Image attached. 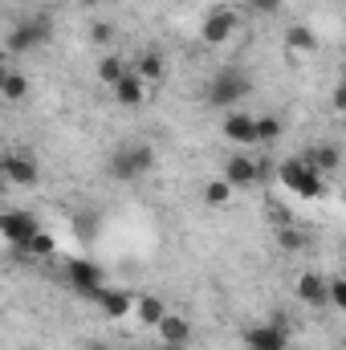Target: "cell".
<instances>
[{
    "label": "cell",
    "mask_w": 346,
    "mask_h": 350,
    "mask_svg": "<svg viewBox=\"0 0 346 350\" xmlns=\"http://www.w3.org/2000/svg\"><path fill=\"white\" fill-rule=\"evenodd\" d=\"M49 37H53V16L49 12H29V16H21L12 29H8V53L16 57V53H33V49H41V45H49Z\"/></svg>",
    "instance_id": "6da1fadb"
},
{
    "label": "cell",
    "mask_w": 346,
    "mask_h": 350,
    "mask_svg": "<svg viewBox=\"0 0 346 350\" xmlns=\"http://www.w3.org/2000/svg\"><path fill=\"white\" fill-rule=\"evenodd\" d=\"M110 179L118 183H131V179H143V175L155 172V147L147 143H122L114 155H110Z\"/></svg>",
    "instance_id": "7a4b0ae2"
},
{
    "label": "cell",
    "mask_w": 346,
    "mask_h": 350,
    "mask_svg": "<svg viewBox=\"0 0 346 350\" xmlns=\"http://www.w3.org/2000/svg\"><path fill=\"white\" fill-rule=\"evenodd\" d=\"M277 179L297 196V200H322L326 196V175L318 172L310 159H285L277 167Z\"/></svg>",
    "instance_id": "3957f363"
},
{
    "label": "cell",
    "mask_w": 346,
    "mask_h": 350,
    "mask_svg": "<svg viewBox=\"0 0 346 350\" xmlns=\"http://www.w3.org/2000/svg\"><path fill=\"white\" fill-rule=\"evenodd\" d=\"M249 94H253V82L241 70H220V74L208 78V102L216 110H237Z\"/></svg>",
    "instance_id": "277c9868"
},
{
    "label": "cell",
    "mask_w": 346,
    "mask_h": 350,
    "mask_svg": "<svg viewBox=\"0 0 346 350\" xmlns=\"http://www.w3.org/2000/svg\"><path fill=\"white\" fill-rule=\"evenodd\" d=\"M66 281H70V285H74L82 297H90V301H94V297L106 289V281H102V269H98L94 261H82V257H70V261H66Z\"/></svg>",
    "instance_id": "5b68a950"
},
{
    "label": "cell",
    "mask_w": 346,
    "mask_h": 350,
    "mask_svg": "<svg viewBox=\"0 0 346 350\" xmlns=\"http://www.w3.org/2000/svg\"><path fill=\"white\" fill-rule=\"evenodd\" d=\"M0 232H4V241H8L12 249H25V245L41 232V224L33 220V212L12 208V212H4V216H0Z\"/></svg>",
    "instance_id": "8992f818"
},
{
    "label": "cell",
    "mask_w": 346,
    "mask_h": 350,
    "mask_svg": "<svg viewBox=\"0 0 346 350\" xmlns=\"http://www.w3.org/2000/svg\"><path fill=\"white\" fill-rule=\"evenodd\" d=\"M232 33H237V12L232 8H208V16L200 25V41L204 45H228Z\"/></svg>",
    "instance_id": "52a82bcc"
},
{
    "label": "cell",
    "mask_w": 346,
    "mask_h": 350,
    "mask_svg": "<svg viewBox=\"0 0 346 350\" xmlns=\"http://www.w3.org/2000/svg\"><path fill=\"white\" fill-rule=\"evenodd\" d=\"M4 179L12 187H33L41 179V163L29 155V151H8L4 155Z\"/></svg>",
    "instance_id": "ba28073f"
},
{
    "label": "cell",
    "mask_w": 346,
    "mask_h": 350,
    "mask_svg": "<svg viewBox=\"0 0 346 350\" xmlns=\"http://www.w3.org/2000/svg\"><path fill=\"white\" fill-rule=\"evenodd\" d=\"M285 347H289V330H285L281 318L249 330V350H285Z\"/></svg>",
    "instance_id": "9c48e42d"
},
{
    "label": "cell",
    "mask_w": 346,
    "mask_h": 350,
    "mask_svg": "<svg viewBox=\"0 0 346 350\" xmlns=\"http://www.w3.org/2000/svg\"><path fill=\"white\" fill-rule=\"evenodd\" d=\"M293 293H297V301H306V306H322L326 297H330V285H326V273H302L297 281H293Z\"/></svg>",
    "instance_id": "30bf717a"
},
{
    "label": "cell",
    "mask_w": 346,
    "mask_h": 350,
    "mask_svg": "<svg viewBox=\"0 0 346 350\" xmlns=\"http://www.w3.org/2000/svg\"><path fill=\"white\" fill-rule=\"evenodd\" d=\"M155 334H159L163 347H179L183 350L187 342H191V322H187L183 314H172V310H168V318L155 326Z\"/></svg>",
    "instance_id": "8fae6325"
},
{
    "label": "cell",
    "mask_w": 346,
    "mask_h": 350,
    "mask_svg": "<svg viewBox=\"0 0 346 350\" xmlns=\"http://www.w3.org/2000/svg\"><path fill=\"white\" fill-rule=\"evenodd\" d=\"M94 301H98V310H102L106 318H127V314L135 310V301H139V297H135V293H127V289H110V285H106Z\"/></svg>",
    "instance_id": "7c38bea8"
},
{
    "label": "cell",
    "mask_w": 346,
    "mask_h": 350,
    "mask_svg": "<svg viewBox=\"0 0 346 350\" xmlns=\"http://www.w3.org/2000/svg\"><path fill=\"white\" fill-rule=\"evenodd\" d=\"M224 179H228L232 187H253L261 179V163L249 159V155H232V159L224 163Z\"/></svg>",
    "instance_id": "4fadbf2b"
},
{
    "label": "cell",
    "mask_w": 346,
    "mask_h": 350,
    "mask_svg": "<svg viewBox=\"0 0 346 350\" xmlns=\"http://www.w3.org/2000/svg\"><path fill=\"white\" fill-rule=\"evenodd\" d=\"M224 139L228 143H257V118L253 114H241V110H232L228 118H224Z\"/></svg>",
    "instance_id": "5bb4252c"
},
{
    "label": "cell",
    "mask_w": 346,
    "mask_h": 350,
    "mask_svg": "<svg viewBox=\"0 0 346 350\" xmlns=\"http://www.w3.org/2000/svg\"><path fill=\"white\" fill-rule=\"evenodd\" d=\"M114 102H118V106H131V110L147 102V82L135 74V66H131V74H127V78L114 86Z\"/></svg>",
    "instance_id": "9a60e30c"
},
{
    "label": "cell",
    "mask_w": 346,
    "mask_h": 350,
    "mask_svg": "<svg viewBox=\"0 0 346 350\" xmlns=\"http://www.w3.org/2000/svg\"><path fill=\"white\" fill-rule=\"evenodd\" d=\"M135 314H139V322H143V326H151V330H155V326L168 318V306H163V297H155V293H143V297L135 301Z\"/></svg>",
    "instance_id": "2e32d148"
},
{
    "label": "cell",
    "mask_w": 346,
    "mask_h": 350,
    "mask_svg": "<svg viewBox=\"0 0 346 350\" xmlns=\"http://www.w3.org/2000/svg\"><path fill=\"white\" fill-rule=\"evenodd\" d=\"M306 159H310V163H314L322 175H334L338 167H343V151H338L334 143H318V147H314Z\"/></svg>",
    "instance_id": "e0dca14e"
},
{
    "label": "cell",
    "mask_w": 346,
    "mask_h": 350,
    "mask_svg": "<svg viewBox=\"0 0 346 350\" xmlns=\"http://www.w3.org/2000/svg\"><path fill=\"white\" fill-rule=\"evenodd\" d=\"M135 74H139L147 86L163 82V78H168V62H163V53H155V49H151V53H143V57H139V66H135Z\"/></svg>",
    "instance_id": "ac0fdd59"
},
{
    "label": "cell",
    "mask_w": 346,
    "mask_h": 350,
    "mask_svg": "<svg viewBox=\"0 0 346 350\" xmlns=\"http://www.w3.org/2000/svg\"><path fill=\"white\" fill-rule=\"evenodd\" d=\"M127 74H131V66H127L118 53H110V57H102V62H98V82H102V86L114 90L122 78H127Z\"/></svg>",
    "instance_id": "d6986e66"
},
{
    "label": "cell",
    "mask_w": 346,
    "mask_h": 350,
    "mask_svg": "<svg viewBox=\"0 0 346 350\" xmlns=\"http://www.w3.org/2000/svg\"><path fill=\"white\" fill-rule=\"evenodd\" d=\"M285 45H289V53H314L318 49V37L306 25H289L285 29Z\"/></svg>",
    "instance_id": "ffe728a7"
},
{
    "label": "cell",
    "mask_w": 346,
    "mask_h": 350,
    "mask_svg": "<svg viewBox=\"0 0 346 350\" xmlns=\"http://www.w3.org/2000/svg\"><path fill=\"white\" fill-rule=\"evenodd\" d=\"M232 191H237V187H232L224 175H220V179H208V183H204V204H208V208H224V204H232Z\"/></svg>",
    "instance_id": "44dd1931"
},
{
    "label": "cell",
    "mask_w": 346,
    "mask_h": 350,
    "mask_svg": "<svg viewBox=\"0 0 346 350\" xmlns=\"http://www.w3.org/2000/svg\"><path fill=\"white\" fill-rule=\"evenodd\" d=\"M0 94H4V102H21V98L29 94V78L16 74V70H8V74L0 78Z\"/></svg>",
    "instance_id": "7402d4cb"
},
{
    "label": "cell",
    "mask_w": 346,
    "mask_h": 350,
    "mask_svg": "<svg viewBox=\"0 0 346 350\" xmlns=\"http://www.w3.org/2000/svg\"><path fill=\"white\" fill-rule=\"evenodd\" d=\"M25 253H29V257H41V261H45V257H53V253H57V241H53V232H45V228H41V232H37V237L25 245Z\"/></svg>",
    "instance_id": "603a6c76"
},
{
    "label": "cell",
    "mask_w": 346,
    "mask_h": 350,
    "mask_svg": "<svg viewBox=\"0 0 346 350\" xmlns=\"http://www.w3.org/2000/svg\"><path fill=\"white\" fill-rule=\"evenodd\" d=\"M273 139H281V118L261 114L257 118V143H273Z\"/></svg>",
    "instance_id": "cb8c5ba5"
},
{
    "label": "cell",
    "mask_w": 346,
    "mask_h": 350,
    "mask_svg": "<svg viewBox=\"0 0 346 350\" xmlns=\"http://www.w3.org/2000/svg\"><path fill=\"white\" fill-rule=\"evenodd\" d=\"M277 245H281L285 253H293V249L306 245V232H297V228H281V232H277Z\"/></svg>",
    "instance_id": "d4e9b609"
},
{
    "label": "cell",
    "mask_w": 346,
    "mask_h": 350,
    "mask_svg": "<svg viewBox=\"0 0 346 350\" xmlns=\"http://www.w3.org/2000/svg\"><path fill=\"white\" fill-rule=\"evenodd\" d=\"M330 301H334V310H343L346 314V277L330 281Z\"/></svg>",
    "instance_id": "484cf974"
},
{
    "label": "cell",
    "mask_w": 346,
    "mask_h": 350,
    "mask_svg": "<svg viewBox=\"0 0 346 350\" xmlns=\"http://www.w3.org/2000/svg\"><path fill=\"white\" fill-rule=\"evenodd\" d=\"M249 8H253V12H265V16H273V12H281V0H249Z\"/></svg>",
    "instance_id": "4316f807"
},
{
    "label": "cell",
    "mask_w": 346,
    "mask_h": 350,
    "mask_svg": "<svg viewBox=\"0 0 346 350\" xmlns=\"http://www.w3.org/2000/svg\"><path fill=\"white\" fill-rule=\"evenodd\" d=\"M94 228H98V216H90V212H82V216H78V232H94Z\"/></svg>",
    "instance_id": "83f0119b"
},
{
    "label": "cell",
    "mask_w": 346,
    "mask_h": 350,
    "mask_svg": "<svg viewBox=\"0 0 346 350\" xmlns=\"http://www.w3.org/2000/svg\"><path fill=\"white\" fill-rule=\"evenodd\" d=\"M334 110L346 114V82H338V90H334Z\"/></svg>",
    "instance_id": "f1b7e54d"
},
{
    "label": "cell",
    "mask_w": 346,
    "mask_h": 350,
    "mask_svg": "<svg viewBox=\"0 0 346 350\" xmlns=\"http://www.w3.org/2000/svg\"><path fill=\"white\" fill-rule=\"evenodd\" d=\"M114 33H110V25H94V41H110Z\"/></svg>",
    "instance_id": "f546056e"
},
{
    "label": "cell",
    "mask_w": 346,
    "mask_h": 350,
    "mask_svg": "<svg viewBox=\"0 0 346 350\" xmlns=\"http://www.w3.org/2000/svg\"><path fill=\"white\" fill-rule=\"evenodd\" d=\"M78 4H82V8H98V4H102V0H78Z\"/></svg>",
    "instance_id": "4dcf8cb0"
},
{
    "label": "cell",
    "mask_w": 346,
    "mask_h": 350,
    "mask_svg": "<svg viewBox=\"0 0 346 350\" xmlns=\"http://www.w3.org/2000/svg\"><path fill=\"white\" fill-rule=\"evenodd\" d=\"M86 350H110V347H106V342H90Z\"/></svg>",
    "instance_id": "1f68e13d"
},
{
    "label": "cell",
    "mask_w": 346,
    "mask_h": 350,
    "mask_svg": "<svg viewBox=\"0 0 346 350\" xmlns=\"http://www.w3.org/2000/svg\"><path fill=\"white\" fill-rule=\"evenodd\" d=\"M21 4H33V0H21Z\"/></svg>",
    "instance_id": "d6a6232c"
},
{
    "label": "cell",
    "mask_w": 346,
    "mask_h": 350,
    "mask_svg": "<svg viewBox=\"0 0 346 350\" xmlns=\"http://www.w3.org/2000/svg\"><path fill=\"white\" fill-rule=\"evenodd\" d=\"M25 350H37V347H25Z\"/></svg>",
    "instance_id": "836d02e7"
},
{
    "label": "cell",
    "mask_w": 346,
    "mask_h": 350,
    "mask_svg": "<svg viewBox=\"0 0 346 350\" xmlns=\"http://www.w3.org/2000/svg\"><path fill=\"white\" fill-rule=\"evenodd\" d=\"M285 350H293V347H285Z\"/></svg>",
    "instance_id": "e575fe53"
},
{
    "label": "cell",
    "mask_w": 346,
    "mask_h": 350,
    "mask_svg": "<svg viewBox=\"0 0 346 350\" xmlns=\"http://www.w3.org/2000/svg\"><path fill=\"white\" fill-rule=\"evenodd\" d=\"M343 82H346V74H343Z\"/></svg>",
    "instance_id": "d590c367"
}]
</instances>
